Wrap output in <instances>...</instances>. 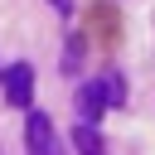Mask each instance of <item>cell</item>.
<instances>
[{
    "instance_id": "1",
    "label": "cell",
    "mask_w": 155,
    "mask_h": 155,
    "mask_svg": "<svg viewBox=\"0 0 155 155\" xmlns=\"http://www.w3.org/2000/svg\"><path fill=\"white\" fill-rule=\"evenodd\" d=\"M78 102H82V116H87V121H97L107 107H121V102H126V92H121V78H97V82L78 87Z\"/></svg>"
},
{
    "instance_id": "2",
    "label": "cell",
    "mask_w": 155,
    "mask_h": 155,
    "mask_svg": "<svg viewBox=\"0 0 155 155\" xmlns=\"http://www.w3.org/2000/svg\"><path fill=\"white\" fill-rule=\"evenodd\" d=\"M24 150L29 155H63V145L53 136V121L44 111H29V121H24Z\"/></svg>"
},
{
    "instance_id": "3",
    "label": "cell",
    "mask_w": 155,
    "mask_h": 155,
    "mask_svg": "<svg viewBox=\"0 0 155 155\" xmlns=\"http://www.w3.org/2000/svg\"><path fill=\"white\" fill-rule=\"evenodd\" d=\"M0 87H5V102L10 107H29L34 102V68L29 63H10L0 73Z\"/></svg>"
},
{
    "instance_id": "4",
    "label": "cell",
    "mask_w": 155,
    "mask_h": 155,
    "mask_svg": "<svg viewBox=\"0 0 155 155\" xmlns=\"http://www.w3.org/2000/svg\"><path fill=\"white\" fill-rule=\"evenodd\" d=\"M73 145H78V155H107V140H102L97 121H87V116L73 126Z\"/></svg>"
}]
</instances>
